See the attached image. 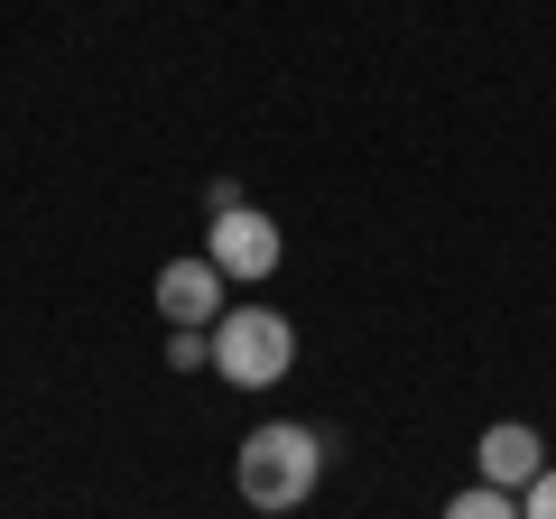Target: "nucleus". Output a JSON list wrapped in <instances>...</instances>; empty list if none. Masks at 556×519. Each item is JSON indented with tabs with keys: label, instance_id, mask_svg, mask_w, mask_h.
<instances>
[{
	"label": "nucleus",
	"instance_id": "nucleus-1",
	"mask_svg": "<svg viewBox=\"0 0 556 519\" xmlns=\"http://www.w3.org/2000/svg\"><path fill=\"white\" fill-rule=\"evenodd\" d=\"M232 482H241V501L269 510V519L298 510V501H316V482H325V436H316V427H298V418L251 427L241 455H232Z\"/></svg>",
	"mask_w": 556,
	"mask_h": 519
},
{
	"label": "nucleus",
	"instance_id": "nucleus-2",
	"mask_svg": "<svg viewBox=\"0 0 556 519\" xmlns=\"http://www.w3.org/2000/svg\"><path fill=\"white\" fill-rule=\"evenodd\" d=\"M214 371L232 390H278V380L298 371V325L269 316V306H223L214 325Z\"/></svg>",
	"mask_w": 556,
	"mask_h": 519
},
{
	"label": "nucleus",
	"instance_id": "nucleus-3",
	"mask_svg": "<svg viewBox=\"0 0 556 519\" xmlns=\"http://www.w3.org/2000/svg\"><path fill=\"white\" fill-rule=\"evenodd\" d=\"M278 251H288V241H278V223L260 214V204H232V214H214V223H204V260H214V269H223L232 288L269 279V269H278Z\"/></svg>",
	"mask_w": 556,
	"mask_h": 519
},
{
	"label": "nucleus",
	"instance_id": "nucleus-4",
	"mask_svg": "<svg viewBox=\"0 0 556 519\" xmlns=\"http://www.w3.org/2000/svg\"><path fill=\"white\" fill-rule=\"evenodd\" d=\"M473 464H482V482H501V492H529V482L547 473V436H538L529 418H501V427H482Z\"/></svg>",
	"mask_w": 556,
	"mask_h": 519
},
{
	"label": "nucleus",
	"instance_id": "nucleus-5",
	"mask_svg": "<svg viewBox=\"0 0 556 519\" xmlns=\"http://www.w3.org/2000/svg\"><path fill=\"white\" fill-rule=\"evenodd\" d=\"M223 288H232V279H223V269H214V260H167V269H159V316L167 325H223Z\"/></svg>",
	"mask_w": 556,
	"mask_h": 519
},
{
	"label": "nucleus",
	"instance_id": "nucleus-6",
	"mask_svg": "<svg viewBox=\"0 0 556 519\" xmlns=\"http://www.w3.org/2000/svg\"><path fill=\"white\" fill-rule=\"evenodd\" d=\"M445 519H519V492H501V482H473V492L445 501Z\"/></svg>",
	"mask_w": 556,
	"mask_h": 519
},
{
	"label": "nucleus",
	"instance_id": "nucleus-7",
	"mask_svg": "<svg viewBox=\"0 0 556 519\" xmlns=\"http://www.w3.org/2000/svg\"><path fill=\"white\" fill-rule=\"evenodd\" d=\"M519 519H556V464L529 482V492H519Z\"/></svg>",
	"mask_w": 556,
	"mask_h": 519
}]
</instances>
